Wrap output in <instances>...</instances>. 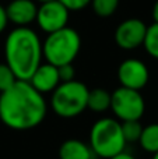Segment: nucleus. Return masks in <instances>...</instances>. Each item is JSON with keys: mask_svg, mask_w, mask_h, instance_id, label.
Returning <instances> with one entry per match:
<instances>
[{"mask_svg": "<svg viewBox=\"0 0 158 159\" xmlns=\"http://www.w3.org/2000/svg\"><path fill=\"white\" fill-rule=\"evenodd\" d=\"M17 81L16 74L13 73V70L7 66V63H0V92L7 91L10 87H13V84Z\"/></svg>", "mask_w": 158, "mask_h": 159, "instance_id": "18", "label": "nucleus"}, {"mask_svg": "<svg viewBox=\"0 0 158 159\" xmlns=\"http://www.w3.org/2000/svg\"><path fill=\"white\" fill-rule=\"evenodd\" d=\"M4 59L17 80L28 81L42 63V42L30 27H17L4 42Z\"/></svg>", "mask_w": 158, "mask_h": 159, "instance_id": "2", "label": "nucleus"}, {"mask_svg": "<svg viewBox=\"0 0 158 159\" xmlns=\"http://www.w3.org/2000/svg\"><path fill=\"white\" fill-rule=\"evenodd\" d=\"M88 92V87L77 80L60 82L50 93L49 106L59 117L74 119L87 109Z\"/></svg>", "mask_w": 158, "mask_h": 159, "instance_id": "4", "label": "nucleus"}, {"mask_svg": "<svg viewBox=\"0 0 158 159\" xmlns=\"http://www.w3.org/2000/svg\"><path fill=\"white\" fill-rule=\"evenodd\" d=\"M111 107V92L104 88H94L88 92L87 109L94 113H104Z\"/></svg>", "mask_w": 158, "mask_h": 159, "instance_id": "13", "label": "nucleus"}, {"mask_svg": "<svg viewBox=\"0 0 158 159\" xmlns=\"http://www.w3.org/2000/svg\"><path fill=\"white\" fill-rule=\"evenodd\" d=\"M109 159H137V158L134 157L133 154H130V152H128L125 149V151H122V152H119V154L114 155V157L109 158Z\"/></svg>", "mask_w": 158, "mask_h": 159, "instance_id": "22", "label": "nucleus"}, {"mask_svg": "<svg viewBox=\"0 0 158 159\" xmlns=\"http://www.w3.org/2000/svg\"><path fill=\"white\" fill-rule=\"evenodd\" d=\"M109 109L119 121L140 120L146 112V101L140 91L119 87L111 92Z\"/></svg>", "mask_w": 158, "mask_h": 159, "instance_id": "6", "label": "nucleus"}, {"mask_svg": "<svg viewBox=\"0 0 158 159\" xmlns=\"http://www.w3.org/2000/svg\"><path fill=\"white\" fill-rule=\"evenodd\" d=\"M147 25L140 18H128L118 25L115 31V42L123 50H134L143 46Z\"/></svg>", "mask_w": 158, "mask_h": 159, "instance_id": "9", "label": "nucleus"}, {"mask_svg": "<svg viewBox=\"0 0 158 159\" xmlns=\"http://www.w3.org/2000/svg\"><path fill=\"white\" fill-rule=\"evenodd\" d=\"M139 145L143 151L154 155L158 152V123L143 126L142 135L139 138Z\"/></svg>", "mask_w": 158, "mask_h": 159, "instance_id": "14", "label": "nucleus"}, {"mask_svg": "<svg viewBox=\"0 0 158 159\" xmlns=\"http://www.w3.org/2000/svg\"><path fill=\"white\" fill-rule=\"evenodd\" d=\"M95 154L87 143L77 138L63 141L59 148V159H95Z\"/></svg>", "mask_w": 158, "mask_h": 159, "instance_id": "12", "label": "nucleus"}, {"mask_svg": "<svg viewBox=\"0 0 158 159\" xmlns=\"http://www.w3.org/2000/svg\"><path fill=\"white\" fill-rule=\"evenodd\" d=\"M120 126H122V133L126 143L128 144L139 143V138L143 131V124L140 123V120L120 121Z\"/></svg>", "mask_w": 158, "mask_h": 159, "instance_id": "16", "label": "nucleus"}, {"mask_svg": "<svg viewBox=\"0 0 158 159\" xmlns=\"http://www.w3.org/2000/svg\"><path fill=\"white\" fill-rule=\"evenodd\" d=\"M153 159H158V152H157V154H154V155H153Z\"/></svg>", "mask_w": 158, "mask_h": 159, "instance_id": "25", "label": "nucleus"}, {"mask_svg": "<svg viewBox=\"0 0 158 159\" xmlns=\"http://www.w3.org/2000/svg\"><path fill=\"white\" fill-rule=\"evenodd\" d=\"M38 6L34 0H13L6 7L8 22L17 27H28L36 18Z\"/></svg>", "mask_w": 158, "mask_h": 159, "instance_id": "11", "label": "nucleus"}, {"mask_svg": "<svg viewBox=\"0 0 158 159\" xmlns=\"http://www.w3.org/2000/svg\"><path fill=\"white\" fill-rule=\"evenodd\" d=\"M28 82L42 95L52 93L56 89V87L60 84L58 66H53L48 61L41 63L36 67L35 71L32 73Z\"/></svg>", "mask_w": 158, "mask_h": 159, "instance_id": "10", "label": "nucleus"}, {"mask_svg": "<svg viewBox=\"0 0 158 159\" xmlns=\"http://www.w3.org/2000/svg\"><path fill=\"white\" fill-rule=\"evenodd\" d=\"M70 11L59 0L42 3L36 11V24L44 32L50 34L67 27Z\"/></svg>", "mask_w": 158, "mask_h": 159, "instance_id": "7", "label": "nucleus"}, {"mask_svg": "<svg viewBox=\"0 0 158 159\" xmlns=\"http://www.w3.org/2000/svg\"><path fill=\"white\" fill-rule=\"evenodd\" d=\"M36 2H39L42 4V3H48V2H53V0H36Z\"/></svg>", "mask_w": 158, "mask_h": 159, "instance_id": "24", "label": "nucleus"}, {"mask_svg": "<svg viewBox=\"0 0 158 159\" xmlns=\"http://www.w3.org/2000/svg\"><path fill=\"white\" fill-rule=\"evenodd\" d=\"M81 49V36L74 28L64 27L46 35L42 42L45 61L53 66L70 64L76 60Z\"/></svg>", "mask_w": 158, "mask_h": 159, "instance_id": "5", "label": "nucleus"}, {"mask_svg": "<svg viewBox=\"0 0 158 159\" xmlns=\"http://www.w3.org/2000/svg\"><path fill=\"white\" fill-rule=\"evenodd\" d=\"M59 78H60V82H67L72 81V80H76V70L73 67V63L70 64H63V66H59Z\"/></svg>", "mask_w": 158, "mask_h": 159, "instance_id": "19", "label": "nucleus"}, {"mask_svg": "<svg viewBox=\"0 0 158 159\" xmlns=\"http://www.w3.org/2000/svg\"><path fill=\"white\" fill-rule=\"evenodd\" d=\"M95 157L109 159L125 151L128 143L125 141L120 121L114 117H101L91 126L90 143Z\"/></svg>", "mask_w": 158, "mask_h": 159, "instance_id": "3", "label": "nucleus"}, {"mask_svg": "<svg viewBox=\"0 0 158 159\" xmlns=\"http://www.w3.org/2000/svg\"><path fill=\"white\" fill-rule=\"evenodd\" d=\"M143 46H144L146 52L151 57L158 60V24L157 22H153L151 25L147 27V32H146Z\"/></svg>", "mask_w": 158, "mask_h": 159, "instance_id": "15", "label": "nucleus"}, {"mask_svg": "<svg viewBox=\"0 0 158 159\" xmlns=\"http://www.w3.org/2000/svg\"><path fill=\"white\" fill-rule=\"evenodd\" d=\"M69 11H78L90 6L91 0H59Z\"/></svg>", "mask_w": 158, "mask_h": 159, "instance_id": "20", "label": "nucleus"}, {"mask_svg": "<svg viewBox=\"0 0 158 159\" xmlns=\"http://www.w3.org/2000/svg\"><path fill=\"white\" fill-rule=\"evenodd\" d=\"M90 4L92 6V10L98 17L106 18L115 14L119 6V0H91Z\"/></svg>", "mask_w": 158, "mask_h": 159, "instance_id": "17", "label": "nucleus"}, {"mask_svg": "<svg viewBox=\"0 0 158 159\" xmlns=\"http://www.w3.org/2000/svg\"><path fill=\"white\" fill-rule=\"evenodd\" d=\"M118 80L120 87L142 91L150 80V71L144 61L139 59H126L118 67Z\"/></svg>", "mask_w": 158, "mask_h": 159, "instance_id": "8", "label": "nucleus"}, {"mask_svg": "<svg viewBox=\"0 0 158 159\" xmlns=\"http://www.w3.org/2000/svg\"><path fill=\"white\" fill-rule=\"evenodd\" d=\"M151 16H153L154 22H157V24H158V0H157L156 3H154V6H153V11H151Z\"/></svg>", "mask_w": 158, "mask_h": 159, "instance_id": "23", "label": "nucleus"}, {"mask_svg": "<svg viewBox=\"0 0 158 159\" xmlns=\"http://www.w3.org/2000/svg\"><path fill=\"white\" fill-rule=\"evenodd\" d=\"M48 115V102L28 81L17 80L0 92V121L16 131L36 129Z\"/></svg>", "mask_w": 158, "mask_h": 159, "instance_id": "1", "label": "nucleus"}, {"mask_svg": "<svg viewBox=\"0 0 158 159\" xmlns=\"http://www.w3.org/2000/svg\"><path fill=\"white\" fill-rule=\"evenodd\" d=\"M8 24V18H7V14H6V7H3L0 4V34L6 30Z\"/></svg>", "mask_w": 158, "mask_h": 159, "instance_id": "21", "label": "nucleus"}]
</instances>
